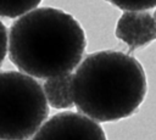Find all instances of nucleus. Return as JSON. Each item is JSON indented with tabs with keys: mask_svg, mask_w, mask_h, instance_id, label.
<instances>
[{
	"mask_svg": "<svg viewBox=\"0 0 156 140\" xmlns=\"http://www.w3.org/2000/svg\"><path fill=\"white\" fill-rule=\"evenodd\" d=\"M87 37L80 23L56 7H37L16 18L9 32V57L18 71L46 79L74 71Z\"/></svg>",
	"mask_w": 156,
	"mask_h": 140,
	"instance_id": "f257e3e1",
	"label": "nucleus"
},
{
	"mask_svg": "<svg viewBox=\"0 0 156 140\" xmlns=\"http://www.w3.org/2000/svg\"><path fill=\"white\" fill-rule=\"evenodd\" d=\"M146 93L147 82L141 63L119 51L89 54L74 72L76 108L100 123L133 116Z\"/></svg>",
	"mask_w": 156,
	"mask_h": 140,
	"instance_id": "f03ea898",
	"label": "nucleus"
},
{
	"mask_svg": "<svg viewBox=\"0 0 156 140\" xmlns=\"http://www.w3.org/2000/svg\"><path fill=\"white\" fill-rule=\"evenodd\" d=\"M49 102L37 78L21 71L0 74V138L28 140L49 116Z\"/></svg>",
	"mask_w": 156,
	"mask_h": 140,
	"instance_id": "7ed1b4c3",
	"label": "nucleus"
},
{
	"mask_svg": "<svg viewBox=\"0 0 156 140\" xmlns=\"http://www.w3.org/2000/svg\"><path fill=\"white\" fill-rule=\"evenodd\" d=\"M32 140H107L100 122L82 112L63 111L40 127Z\"/></svg>",
	"mask_w": 156,
	"mask_h": 140,
	"instance_id": "20e7f679",
	"label": "nucleus"
},
{
	"mask_svg": "<svg viewBox=\"0 0 156 140\" xmlns=\"http://www.w3.org/2000/svg\"><path fill=\"white\" fill-rule=\"evenodd\" d=\"M115 35L127 44L132 54L156 39L155 16L146 11H124L117 21Z\"/></svg>",
	"mask_w": 156,
	"mask_h": 140,
	"instance_id": "39448f33",
	"label": "nucleus"
},
{
	"mask_svg": "<svg viewBox=\"0 0 156 140\" xmlns=\"http://www.w3.org/2000/svg\"><path fill=\"white\" fill-rule=\"evenodd\" d=\"M73 77L74 73L68 72L45 79L43 88L48 102L52 108L71 110L76 107L73 96Z\"/></svg>",
	"mask_w": 156,
	"mask_h": 140,
	"instance_id": "423d86ee",
	"label": "nucleus"
},
{
	"mask_svg": "<svg viewBox=\"0 0 156 140\" xmlns=\"http://www.w3.org/2000/svg\"><path fill=\"white\" fill-rule=\"evenodd\" d=\"M43 0H0V16L18 18L37 9Z\"/></svg>",
	"mask_w": 156,
	"mask_h": 140,
	"instance_id": "0eeeda50",
	"label": "nucleus"
},
{
	"mask_svg": "<svg viewBox=\"0 0 156 140\" xmlns=\"http://www.w3.org/2000/svg\"><path fill=\"white\" fill-rule=\"evenodd\" d=\"M123 11H147L156 7V0H106Z\"/></svg>",
	"mask_w": 156,
	"mask_h": 140,
	"instance_id": "6e6552de",
	"label": "nucleus"
},
{
	"mask_svg": "<svg viewBox=\"0 0 156 140\" xmlns=\"http://www.w3.org/2000/svg\"><path fill=\"white\" fill-rule=\"evenodd\" d=\"M1 62L4 61L6 54H9V32L6 29V26L1 22Z\"/></svg>",
	"mask_w": 156,
	"mask_h": 140,
	"instance_id": "1a4fd4ad",
	"label": "nucleus"
},
{
	"mask_svg": "<svg viewBox=\"0 0 156 140\" xmlns=\"http://www.w3.org/2000/svg\"><path fill=\"white\" fill-rule=\"evenodd\" d=\"M154 16H155V19H156V11H155V13H154Z\"/></svg>",
	"mask_w": 156,
	"mask_h": 140,
	"instance_id": "9d476101",
	"label": "nucleus"
}]
</instances>
